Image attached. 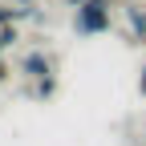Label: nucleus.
<instances>
[{
  "label": "nucleus",
  "mask_w": 146,
  "mask_h": 146,
  "mask_svg": "<svg viewBox=\"0 0 146 146\" xmlns=\"http://www.w3.org/2000/svg\"><path fill=\"white\" fill-rule=\"evenodd\" d=\"M65 4H69V8H81V4H85V0H65Z\"/></svg>",
  "instance_id": "nucleus-8"
},
{
  "label": "nucleus",
  "mask_w": 146,
  "mask_h": 146,
  "mask_svg": "<svg viewBox=\"0 0 146 146\" xmlns=\"http://www.w3.org/2000/svg\"><path fill=\"white\" fill-rule=\"evenodd\" d=\"M110 8H114V0H85L81 8H73V33H81V36L110 33V25H114Z\"/></svg>",
  "instance_id": "nucleus-1"
},
{
  "label": "nucleus",
  "mask_w": 146,
  "mask_h": 146,
  "mask_svg": "<svg viewBox=\"0 0 146 146\" xmlns=\"http://www.w3.org/2000/svg\"><path fill=\"white\" fill-rule=\"evenodd\" d=\"M21 73L33 77V81H45V77H53V57H49L45 49H33V53L21 57Z\"/></svg>",
  "instance_id": "nucleus-2"
},
{
  "label": "nucleus",
  "mask_w": 146,
  "mask_h": 146,
  "mask_svg": "<svg viewBox=\"0 0 146 146\" xmlns=\"http://www.w3.org/2000/svg\"><path fill=\"white\" fill-rule=\"evenodd\" d=\"M0 53H4V45H0Z\"/></svg>",
  "instance_id": "nucleus-10"
},
{
  "label": "nucleus",
  "mask_w": 146,
  "mask_h": 146,
  "mask_svg": "<svg viewBox=\"0 0 146 146\" xmlns=\"http://www.w3.org/2000/svg\"><path fill=\"white\" fill-rule=\"evenodd\" d=\"M29 94H33V98H53V94H57V77H45V81H36V85L29 89Z\"/></svg>",
  "instance_id": "nucleus-4"
},
{
  "label": "nucleus",
  "mask_w": 146,
  "mask_h": 146,
  "mask_svg": "<svg viewBox=\"0 0 146 146\" xmlns=\"http://www.w3.org/2000/svg\"><path fill=\"white\" fill-rule=\"evenodd\" d=\"M138 85H142V98H146V69H142V81H138Z\"/></svg>",
  "instance_id": "nucleus-9"
},
{
  "label": "nucleus",
  "mask_w": 146,
  "mask_h": 146,
  "mask_svg": "<svg viewBox=\"0 0 146 146\" xmlns=\"http://www.w3.org/2000/svg\"><path fill=\"white\" fill-rule=\"evenodd\" d=\"M8 4H16V8H36L33 0H8Z\"/></svg>",
  "instance_id": "nucleus-6"
},
{
  "label": "nucleus",
  "mask_w": 146,
  "mask_h": 146,
  "mask_svg": "<svg viewBox=\"0 0 146 146\" xmlns=\"http://www.w3.org/2000/svg\"><path fill=\"white\" fill-rule=\"evenodd\" d=\"M122 16H126V25H130L134 41H146V12H142V4H122Z\"/></svg>",
  "instance_id": "nucleus-3"
},
{
  "label": "nucleus",
  "mask_w": 146,
  "mask_h": 146,
  "mask_svg": "<svg viewBox=\"0 0 146 146\" xmlns=\"http://www.w3.org/2000/svg\"><path fill=\"white\" fill-rule=\"evenodd\" d=\"M0 81H8V65L4 61H0Z\"/></svg>",
  "instance_id": "nucleus-7"
},
{
  "label": "nucleus",
  "mask_w": 146,
  "mask_h": 146,
  "mask_svg": "<svg viewBox=\"0 0 146 146\" xmlns=\"http://www.w3.org/2000/svg\"><path fill=\"white\" fill-rule=\"evenodd\" d=\"M16 41H21V33H16L12 25H8V29H0V45H4V49H12Z\"/></svg>",
  "instance_id": "nucleus-5"
}]
</instances>
